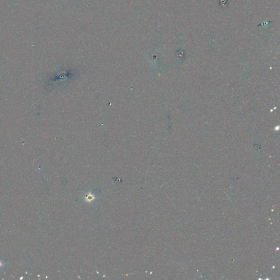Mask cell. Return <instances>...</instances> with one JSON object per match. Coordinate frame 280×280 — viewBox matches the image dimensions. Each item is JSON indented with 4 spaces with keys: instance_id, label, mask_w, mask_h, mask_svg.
Segmentation results:
<instances>
[{
    "instance_id": "cell-1",
    "label": "cell",
    "mask_w": 280,
    "mask_h": 280,
    "mask_svg": "<svg viewBox=\"0 0 280 280\" xmlns=\"http://www.w3.org/2000/svg\"><path fill=\"white\" fill-rule=\"evenodd\" d=\"M4 267V263L1 259H0V269Z\"/></svg>"
}]
</instances>
